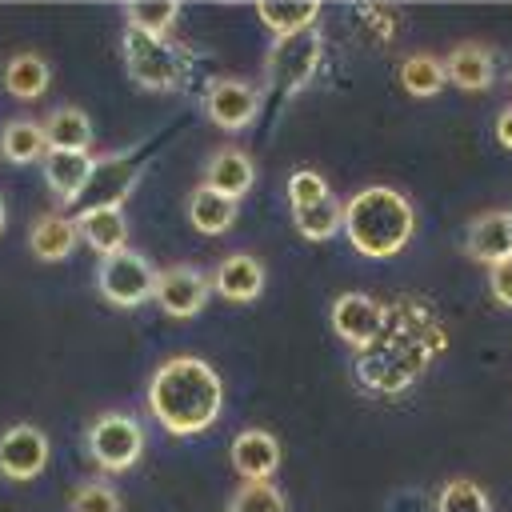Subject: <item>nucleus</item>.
Listing matches in <instances>:
<instances>
[{
    "label": "nucleus",
    "instance_id": "obj_1",
    "mask_svg": "<svg viewBox=\"0 0 512 512\" xmlns=\"http://www.w3.org/2000/svg\"><path fill=\"white\" fill-rule=\"evenodd\" d=\"M224 408V380L200 356H168L148 380V412L172 436L208 432Z\"/></svg>",
    "mask_w": 512,
    "mask_h": 512
},
{
    "label": "nucleus",
    "instance_id": "obj_2",
    "mask_svg": "<svg viewBox=\"0 0 512 512\" xmlns=\"http://www.w3.org/2000/svg\"><path fill=\"white\" fill-rule=\"evenodd\" d=\"M416 228V212L404 192L388 184H368L344 204V236L360 256H396Z\"/></svg>",
    "mask_w": 512,
    "mask_h": 512
},
{
    "label": "nucleus",
    "instance_id": "obj_3",
    "mask_svg": "<svg viewBox=\"0 0 512 512\" xmlns=\"http://www.w3.org/2000/svg\"><path fill=\"white\" fill-rule=\"evenodd\" d=\"M120 52H124V68L140 88L152 92H172L184 80V56L180 48L168 44V36H152L140 28H124L120 36Z\"/></svg>",
    "mask_w": 512,
    "mask_h": 512
},
{
    "label": "nucleus",
    "instance_id": "obj_4",
    "mask_svg": "<svg viewBox=\"0 0 512 512\" xmlns=\"http://www.w3.org/2000/svg\"><path fill=\"white\" fill-rule=\"evenodd\" d=\"M88 456L100 472H128L144 456V428L128 412H104L88 424Z\"/></svg>",
    "mask_w": 512,
    "mask_h": 512
},
{
    "label": "nucleus",
    "instance_id": "obj_5",
    "mask_svg": "<svg viewBox=\"0 0 512 512\" xmlns=\"http://www.w3.org/2000/svg\"><path fill=\"white\" fill-rule=\"evenodd\" d=\"M320 52H324V36L320 28H300V32H288V36H276L272 52H268V84L280 88V92H296L300 84L312 80L316 64H320Z\"/></svg>",
    "mask_w": 512,
    "mask_h": 512
},
{
    "label": "nucleus",
    "instance_id": "obj_6",
    "mask_svg": "<svg viewBox=\"0 0 512 512\" xmlns=\"http://www.w3.org/2000/svg\"><path fill=\"white\" fill-rule=\"evenodd\" d=\"M144 160L128 148H116V152H104L92 160V172H88V184L80 192V208H124V200L132 196L136 188V176H140Z\"/></svg>",
    "mask_w": 512,
    "mask_h": 512
},
{
    "label": "nucleus",
    "instance_id": "obj_7",
    "mask_svg": "<svg viewBox=\"0 0 512 512\" xmlns=\"http://www.w3.org/2000/svg\"><path fill=\"white\" fill-rule=\"evenodd\" d=\"M96 288H100V296H104L108 304H116V308H136V304L152 300L156 268H152L140 252L124 248V252H116V256H104V260H100Z\"/></svg>",
    "mask_w": 512,
    "mask_h": 512
},
{
    "label": "nucleus",
    "instance_id": "obj_8",
    "mask_svg": "<svg viewBox=\"0 0 512 512\" xmlns=\"http://www.w3.org/2000/svg\"><path fill=\"white\" fill-rule=\"evenodd\" d=\"M260 96H264V92H260L252 80H244V76H212V80L204 84V116H208L216 128L236 132V128H244V124L256 120Z\"/></svg>",
    "mask_w": 512,
    "mask_h": 512
},
{
    "label": "nucleus",
    "instance_id": "obj_9",
    "mask_svg": "<svg viewBox=\"0 0 512 512\" xmlns=\"http://www.w3.org/2000/svg\"><path fill=\"white\" fill-rule=\"evenodd\" d=\"M212 296V276H204L192 264H168L156 272V288L152 300L160 304V312H168L172 320H188L196 316Z\"/></svg>",
    "mask_w": 512,
    "mask_h": 512
},
{
    "label": "nucleus",
    "instance_id": "obj_10",
    "mask_svg": "<svg viewBox=\"0 0 512 512\" xmlns=\"http://www.w3.org/2000/svg\"><path fill=\"white\" fill-rule=\"evenodd\" d=\"M48 436L36 424H12L0 432V476L24 484L36 480L48 464Z\"/></svg>",
    "mask_w": 512,
    "mask_h": 512
},
{
    "label": "nucleus",
    "instance_id": "obj_11",
    "mask_svg": "<svg viewBox=\"0 0 512 512\" xmlns=\"http://www.w3.org/2000/svg\"><path fill=\"white\" fill-rule=\"evenodd\" d=\"M332 328L344 344L368 348L384 328V304L364 292H344L332 300Z\"/></svg>",
    "mask_w": 512,
    "mask_h": 512
},
{
    "label": "nucleus",
    "instance_id": "obj_12",
    "mask_svg": "<svg viewBox=\"0 0 512 512\" xmlns=\"http://www.w3.org/2000/svg\"><path fill=\"white\" fill-rule=\"evenodd\" d=\"M228 460L240 472V480H272L280 468V440L264 428H244L236 432Z\"/></svg>",
    "mask_w": 512,
    "mask_h": 512
},
{
    "label": "nucleus",
    "instance_id": "obj_13",
    "mask_svg": "<svg viewBox=\"0 0 512 512\" xmlns=\"http://www.w3.org/2000/svg\"><path fill=\"white\" fill-rule=\"evenodd\" d=\"M76 232L80 240L104 260L128 248V220L124 208H80L76 212Z\"/></svg>",
    "mask_w": 512,
    "mask_h": 512
},
{
    "label": "nucleus",
    "instance_id": "obj_14",
    "mask_svg": "<svg viewBox=\"0 0 512 512\" xmlns=\"http://www.w3.org/2000/svg\"><path fill=\"white\" fill-rule=\"evenodd\" d=\"M212 292H220L232 304H248L264 292V264L248 252H232L212 272Z\"/></svg>",
    "mask_w": 512,
    "mask_h": 512
},
{
    "label": "nucleus",
    "instance_id": "obj_15",
    "mask_svg": "<svg viewBox=\"0 0 512 512\" xmlns=\"http://www.w3.org/2000/svg\"><path fill=\"white\" fill-rule=\"evenodd\" d=\"M252 180H256V160L244 148H220L204 164V184L228 200H240L252 188Z\"/></svg>",
    "mask_w": 512,
    "mask_h": 512
},
{
    "label": "nucleus",
    "instance_id": "obj_16",
    "mask_svg": "<svg viewBox=\"0 0 512 512\" xmlns=\"http://www.w3.org/2000/svg\"><path fill=\"white\" fill-rule=\"evenodd\" d=\"M92 152H60V148H48L44 152V180L48 188L56 192L60 204H76L84 184H88V172H92Z\"/></svg>",
    "mask_w": 512,
    "mask_h": 512
},
{
    "label": "nucleus",
    "instance_id": "obj_17",
    "mask_svg": "<svg viewBox=\"0 0 512 512\" xmlns=\"http://www.w3.org/2000/svg\"><path fill=\"white\" fill-rule=\"evenodd\" d=\"M44 136H48V148H60V152H92V120L84 108L76 104H60L48 112L44 120Z\"/></svg>",
    "mask_w": 512,
    "mask_h": 512
},
{
    "label": "nucleus",
    "instance_id": "obj_18",
    "mask_svg": "<svg viewBox=\"0 0 512 512\" xmlns=\"http://www.w3.org/2000/svg\"><path fill=\"white\" fill-rule=\"evenodd\" d=\"M468 252L476 260H484L488 268L496 260L512 256V224H508V212H480L468 224Z\"/></svg>",
    "mask_w": 512,
    "mask_h": 512
},
{
    "label": "nucleus",
    "instance_id": "obj_19",
    "mask_svg": "<svg viewBox=\"0 0 512 512\" xmlns=\"http://www.w3.org/2000/svg\"><path fill=\"white\" fill-rule=\"evenodd\" d=\"M444 76L464 88V92H480L492 84V52L484 44H456L448 56H444Z\"/></svg>",
    "mask_w": 512,
    "mask_h": 512
},
{
    "label": "nucleus",
    "instance_id": "obj_20",
    "mask_svg": "<svg viewBox=\"0 0 512 512\" xmlns=\"http://www.w3.org/2000/svg\"><path fill=\"white\" fill-rule=\"evenodd\" d=\"M48 84H52V68H48V60L36 56V52H16V56L4 64V92L16 96V100H24V104L40 100V96L48 92Z\"/></svg>",
    "mask_w": 512,
    "mask_h": 512
},
{
    "label": "nucleus",
    "instance_id": "obj_21",
    "mask_svg": "<svg viewBox=\"0 0 512 512\" xmlns=\"http://www.w3.org/2000/svg\"><path fill=\"white\" fill-rule=\"evenodd\" d=\"M80 232H76V216H64V212H44L32 232H28V244H32V256L40 260H64L72 248H76Z\"/></svg>",
    "mask_w": 512,
    "mask_h": 512
},
{
    "label": "nucleus",
    "instance_id": "obj_22",
    "mask_svg": "<svg viewBox=\"0 0 512 512\" xmlns=\"http://www.w3.org/2000/svg\"><path fill=\"white\" fill-rule=\"evenodd\" d=\"M188 220H192L196 232L220 236V232H228V228L236 224V200H228V196H220L216 188L200 184V188H192V196H188Z\"/></svg>",
    "mask_w": 512,
    "mask_h": 512
},
{
    "label": "nucleus",
    "instance_id": "obj_23",
    "mask_svg": "<svg viewBox=\"0 0 512 512\" xmlns=\"http://www.w3.org/2000/svg\"><path fill=\"white\" fill-rule=\"evenodd\" d=\"M0 152H4L8 164H32V160H44V152H48L44 120H28V116L8 120L4 132H0Z\"/></svg>",
    "mask_w": 512,
    "mask_h": 512
},
{
    "label": "nucleus",
    "instance_id": "obj_24",
    "mask_svg": "<svg viewBox=\"0 0 512 512\" xmlns=\"http://www.w3.org/2000/svg\"><path fill=\"white\" fill-rule=\"evenodd\" d=\"M256 16L268 32L276 36H288V32H300V28H312L316 16H320V4L316 0H260L256 4Z\"/></svg>",
    "mask_w": 512,
    "mask_h": 512
},
{
    "label": "nucleus",
    "instance_id": "obj_25",
    "mask_svg": "<svg viewBox=\"0 0 512 512\" xmlns=\"http://www.w3.org/2000/svg\"><path fill=\"white\" fill-rule=\"evenodd\" d=\"M292 224L300 228V236L308 240H328L344 228V204L336 196H324L316 204H304V208H292Z\"/></svg>",
    "mask_w": 512,
    "mask_h": 512
},
{
    "label": "nucleus",
    "instance_id": "obj_26",
    "mask_svg": "<svg viewBox=\"0 0 512 512\" xmlns=\"http://www.w3.org/2000/svg\"><path fill=\"white\" fill-rule=\"evenodd\" d=\"M444 80H448L444 76V60H436L428 52H416V56H408L400 64V88L408 96H436L444 88Z\"/></svg>",
    "mask_w": 512,
    "mask_h": 512
},
{
    "label": "nucleus",
    "instance_id": "obj_27",
    "mask_svg": "<svg viewBox=\"0 0 512 512\" xmlns=\"http://www.w3.org/2000/svg\"><path fill=\"white\" fill-rule=\"evenodd\" d=\"M124 20H128V28L164 36L180 20V0H136L124 8Z\"/></svg>",
    "mask_w": 512,
    "mask_h": 512
},
{
    "label": "nucleus",
    "instance_id": "obj_28",
    "mask_svg": "<svg viewBox=\"0 0 512 512\" xmlns=\"http://www.w3.org/2000/svg\"><path fill=\"white\" fill-rule=\"evenodd\" d=\"M228 512H288V496L272 480H244L232 492Z\"/></svg>",
    "mask_w": 512,
    "mask_h": 512
},
{
    "label": "nucleus",
    "instance_id": "obj_29",
    "mask_svg": "<svg viewBox=\"0 0 512 512\" xmlns=\"http://www.w3.org/2000/svg\"><path fill=\"white\" fill-rule=\"evenodd\" d=\"M436 512H492V508H488V492H484L476 480L456 476V480H448V484L440 488Z\"/></svg>",
    "mask_w": 512,
    "mask_h": 512
},
{
    "label": "nucleus",
    "instance_id": "obj_30",
    "mask_svg": "<svg viewBox=\"0 0 512 512\" xmlns=\"http://www.w3.org/2000/svg\"><path fill=\"white\" fill-rule=\"evenodd\" d=\"M68 512H120V492L104 480H84L68 504Z\"/></svg>",
    "mask_w": 512,
    "mask_h": 512
},
{
    "label": "nucleus",
    "instance_id": "obj_31",
    "mask_svg": "<svg viewBox=\"0 0 512 512\" xmlns=\"http://www.w3.org/2000/svg\"><path fill=\"white\" fill-rule=\"evenodd\" d=\"M324 196H332V192H328V180H324L320 172H312V168H296V172L288 176V204H292V208L316 204V200H324Z\"/></svg>",
    "mask_w": 512,
    "mask_h": 512
},
{
    "label": "nucleus",
    "instance_id": "obj_32",
    "mask_svg": "<svg viewBox=\"0 0 512 512\" xmlns=\"http://www.w3.org/2000/svg\"><path fill=\"white\" fill-rule=\"evenodd\" d=\"M488 284H492V296H496L500 304H508V308H512V256H504V260H496V264H492Z\"/></svg>",
    "mask_w": 512,
    "mask_h": 512
},
{
    "label": "nucleus",
    "instance_id": "obj_33",
    "mask_svg": "<svg viewBox=\"0 0 512 512\" xmlns=\"http://www.w3.org/2000/svg\"><path fill=\"white\" fill-rule=\"evenodd\" d=\"M496 136H500L504 148H512V104L500 112V120H496Z\"/></svg>",
    "mask_w": 512,
    "mask_h": 512
},
{
    "label": "nucleus",
    "instance_id": "obj_34",
    "mask_svg": "<svg viewBox=\"0 0 512 512\" xmlns=\"http://www.w3.org/2000/svg\"><path fill=\"white\" fill-rule=\"evenodd\" d=\"M4 224H8V208H4V196H0V236H4Z\"/></svg>",
    "mask_w": 512,
    "mask_h": 512
},
{
    "label": "nucleus",
    "instance_id": "obj_35",
    "mask_svg": "<svg viewBox=\"0 0 512 512\" xmlns=\"http://www.w3.org/2000/svg\"><path fill=\"white\" fill-rule=\"evenodd\" d=\"M508 224H512V208H508Z\"/></svg>",
    "mask_w": 512,
    "mask_h": 512
}]
</instances>
